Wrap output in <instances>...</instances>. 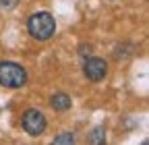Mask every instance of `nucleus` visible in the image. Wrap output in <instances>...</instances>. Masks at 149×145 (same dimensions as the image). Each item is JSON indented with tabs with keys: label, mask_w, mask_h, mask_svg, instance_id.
Returning a JSON list of instances; mask_svg holds the SVG:
<instances>
[{
	"label": "nucleus",
	"mask_w": 149,
	"mask_h": 145,
	"mask_svg": "<svg viewBox=\"0 0 149 145\" xmlns=\"http://www.w3.org/2000/svg\"><path fill=\"white\" fill-rule=\"evenodd\" d=\"M27 29L31 33V38L40 40V42H46V40L52 38L54 31H56V21H54V17L50 13L42 10V13H35V15L29 17Z\"/></svg>",
	"instance_id": "f257e3e1"
},
{
	"label": "nucleus",
	"mask_w": 149,
	"mask_h": 145,
	"mask_svg": "<svg viewBox=\"0 0 149 145\" xmlns=\"http://www.w3.org/2000/svg\"><path fill=\"white\" fill-rule=\"evenodd\" d=\"M27 83V70L13 60H0V85L8 89H19Z\"/></svg>",
	"instance_id": "f03ea898"
},
{
	"label": "nucleus",
	"mask_w": 149,
	"mask_h": 145,
	"mask_svg": "<svg viewBox=\"0 0 149 145\" xmlns=\"http://www.w3.org/2000/svg\"><path fill=\"white\" fill-rule=\"evenodd\" d=\"M21 126H23V131L31 137H40L44 131H46V126H48V120L44 116L42 110H35V108H29V110L23 112L21 116Z\"/></svg>",
	"instance_id": "7ed1b4c3"
},
{
	"label": "nucleus",
	"mask_w": 149,
	"mask_h": 145,
	"mask_svg": "<svg viewBox=\"0 0 149 145\" xmlns=\"http://www.w3.org/2000/svg\"><path fill=\"white\" fill-rule=\"evenodd\" d=\"M83 75L93 81V83H97L102 81L106 75H108V62L104 58H95V56H89L83 64Z\"/></svg>",
	"instance_id": "20e7f679"
},
{
	"label": "nucleus",
	"mask_w": 149,
	"mask_h": 145,
	"mask_svg": "<svg viewBox=\"0 0 149 145\" xmlns=\"http://www.w3.org/2000/svg\"><path fill=\"white\" fill-rule=\"evenodd\" d=\"M70 96L68 93H62V91H58V93H54L52 98H50V106L54 108L56 112H66L68 108H70Z\"/></svg>",
	"instance_id": "39448f33"
},
{
	"label": "nucleus",
	"mask_w": 149,
	"mask_h": 145,
	"mask_svg": "<svg viewBox=\"0 0 149 145\" xmlns=\"http://www.w3.org/2000/svg\"><path fill=\"white\" fill-rule=\"evenodd\" d=\"M114 56H116V60H122V58L133 56V46H128V44H124V46H116Z\"/></svg>",
	"instance_id": "423d86ee"
},
{
	"label": "nucleus",
	"mask_w": 149,
	"mask_h": 145,
	"mask_svg": "<svg viewBox=\"0 0 149 145\" xmlns=\"http://www.w3.org/2000/svg\"><path fill=\"white\" fill-rule=\"evenodd\" d=\"M89 141H91V143H104V141H106V129H104V126H97V129H93Z\"/></svg>",
	"instance_id": "0eeeda50"
},
{
	"label": "nucleus",
	"mask_w": 149,
	"mask_h": 145,
	"mask_svg": "<svg viewBox=\"0 0 149 145\" xmlns=\"http://www.w3.org/2000/svg\"><path fill=\"white\" fill-rule=\"evenodd\" d=\"M54 143H58V145H72L74 143V135L72 133H62V135H58V137H54Z\"/></svg>",
	"instance_id": "6e6552de"
},
{
	"label": "nucleus",
	"mask_w": 149,
	"mask_h": 145,
	"mask_svg": "<svg viewBox=\"0 0 149 145\" xmlns=\"http://www.w3.org/2000/svg\"><path fill=\"white\" fill-rule=\"evenodd\" d=\"M91 50H93L91 44H81V46H79V54H81V56H85V58L91 56Z\"/></svg>",
	"instance_id": "1a4fd4ad"
},
{
	"label": "nucleus",
	"mask_w": 149,
	"mask_h": 145,
	"mask_svg": "<svg viewBox=\"0 0 149 145\" xmlns=\"http://www.w3.org/2000/svg\"><path fill=\"white\" fill-rule=\"evenodd\" d=\"M0 2H2V6H4V8H15L19 0H0Z\"/></svg>",
	"instance_id": "9d476101"
}]
</instances>
